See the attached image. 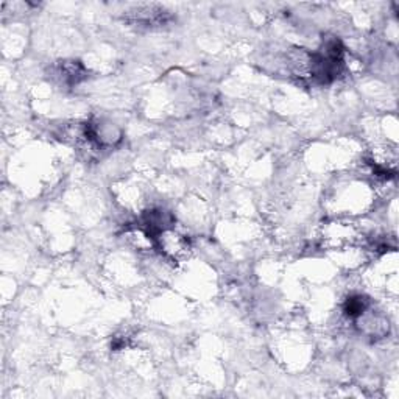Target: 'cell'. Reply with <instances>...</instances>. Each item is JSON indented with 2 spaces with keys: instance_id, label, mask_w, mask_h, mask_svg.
<instances>
[{
  "instance_id": "obj_2",
  "label": "cell",
  "mask_w": 399,
  "mask_h": 399,
  "mask_svg": "<svg viewBox=\"0 0 399 399\" xmlns=\"http://www.w3.org/2000/svg\"><path fill=\"white\" fill-rule=\"evenodd\" d=\"M56 77H58V80L63 84L72 88V86H77L78 83H81L84 78L88 77V72L81 63L63 61L58 64V67H56Z\"/></svg>"
},
{
  "instance_id": "obj_1",
  "label": "cell",
  "mask_w": 399,
  "mask_h": 399,
  "mask_svg": "<svg viewBox=\"0 0 399 399\" xmlns=\"http://www.w3.org/2000/svg\"><path fill=\"white\" fill-rule=\"evenodd\" d=\"M170 18L169 11L156 5H140L128 11L126 19L131 24H138L140 27H155L166 24Z\"/></svg>"
},
{
  "instance_id": "obj_3",
  "label": "cell",
  "mask_w": 399,
  "mask_h": 399,
  "mask_svg": "<svg viewBox=\"0 0 399 399\" xmlns=\"http://www.w3.org/2000/svg\"><path fill=\"white\" fill-rule=\"evenodd\" d=\"M369 308H372V303H369V299L367 296L351 295L345 301L344 312L349 320H354V322H355V320L360 318L363 313L369 310Z\"/></svg>"
}]
</instances>
